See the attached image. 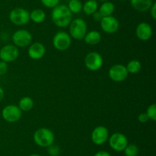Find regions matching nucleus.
<instances>
[{"label": "nucleus", "mask_w": 156, "mask_h": 156, "mask_svg": "<svg viewBox=\"0 0 156 156\" xmlns=\"http://www.w3.org/2000/svg\"><path fill=\"white\" fill-rule=\"evenodd\" d=\"M53 22L59 28H65L69 25L73 19V14L65 5H58L53 9L51 12Z\"/></svg>", "instance_id": "obj_1"}, {"label": "nucleus", "mask_w": 156, "mask_h": 156, "mask_svg": "<svg viewBox=\"0 0 156 156\" xmlns=\"http://www.w3.org/2000/svg\"><path fill=\"white\" fill-rule=\"evenodd\" d=\"M55 140V136L50 128L42 127L35 131L34 134V141L40 147L48 148L53 145Z\"/></svg>", "instance_id": "obj_2"}, {"label": "nucleus", "mask_w": 156, "mask_h": 156, "mask_svg": "<svg viewBox=\"0 0 156 156\" xmlns=\"http://www.w3.org/2000/svg\"><path fill=\"white\" fill-rule=\"evenodd\" d=\"M87 23L82 18H76L72 20L69 24L70 37L76 40H83L87 33Z\"/></svg>", "instance_id": "obj_3"}, {"label": "nucleus", "mask_w": 156, "mask_h": 156, "mask_svg": "<svg viewBox=\"0 0 156 156\" xmlns=\"http://www.w3.org/2000/svg\"><path fill=\"white\" fill-rule=\"evenodd\" d=\"M9 19L16 25H24L30 21V12L23 8H15L9 13Z\"/></svg>", "instance_id": "obj_4"}, {"label": "nucleus", "mask_w": 156, "mask_h": 156, "mask_svg": "<svg viewBox=\"0 0 156 156\" xmlns=\"http://www.w3.org/2000/svg\"><path fill=\"white\" fill-rule=\"evenodd\" d=\"M12 41L17 47H25L30 45L32 41V35L25 29H19L12 35Z\"/></svg>", "instance_id": "obj_5"}, {"label": "nucleus", "mask_w": 156, "mask_h": 156, "mask_svg": "<svg viewBox=\"0 0 156 156\" xmlns=\"http://www.w3.org/2000/svg\"><path fill=\"white\" fill-rule=\"evenodd\" d=\"M71 44V37L67 32H58L53 36V44L56 50L63 51L69 48Z\"/></svg>", "instance_id": "obj_6"}, {"label": "nucleus", "mask_w": 156, "mask_h": 156, "mask_svg": "<svg viewBox=\"0 0 156 156\" xmlns=\"http://www.w3.org/2000/svg\"><path fill=\"white\" fill-rule=\"evenodd\" d=\"M22 116V111L16 105H8L2 111V116L7 122L14 123L19 120Z\"/></svg>", "instance_id": "obj_7"}, {"label": "nucleus", "mask_w": 156, "mask_h": 156, "mask_svg": "<svg viewBox=\"0 0 156 156\" xmlns=\"http://www.w3.org/2000/svg\"><path fill=\"white\" fill-rule=\"evenodd\" d=\"M109 145L113 150L116 151H123L128 145V139L124 134L115 132L108 138Z\"/></svg>", "instance_id": "obj_8"}, {"label": "nucleus", "mask_w": 156, "mask_h": 156, "mask_svg": "<svg viewBox=\"0 0 156 156\" xmlns=\"http://www.w3.org/2000/svg\"><path fill=\"white\" fill-rule=\"evenodd\" d=\"M103 62V58L101 55L95 51L89 52L85 58V67L91 71H96L101 68Z\"/></svg>", "instance_id": "obj_9"}, {"label": "nucleus", "mask_w": 156, "mask_h": 156, "mask_svg": "<svg viewBox=\"0 0 156 156\" xmlns=\"http://www.w3.org/2000/svg\"><path fill=\"white\" fill-rule=\"evenodd\" d=\"M19 55V50L14 44H6L0 49V58L6 63L13 62Z\"/></svg>", "instance_id": "obj_10"}, {"label": "nucleus", "mask_w": 156, "mask_h": 156, "mask_svg": "<svg viewBox=\"0 0 156 156\" xmlns=\"http://www.w3.org/2000/svg\"><path fill=\"white\" fill-rule=\"evenodd\" d=\"M128 71L126 66L123 64H114L108 71V75L111 80L114 82H122L125 80L128 76Z\"/></svg>", "instance_id": "obj_11"}, {"label": "nucleus", "mask_w": 156, "mask_h": 156, "mask_svg": "<svg viewBox=\"0 0 156 156\" xmlns=\"http://www.w3.org/2000/svg\"><path fill=\"white\" fill-rule=\"evenodd\" d=\"M109 138V131L104 125H98L93 129L91 132V141L97 145L105 144Z\"/></svg>", "instance_id": "obj_12"}, {"label": "nucleus", "mask_w": 156, "mask_h": 156, "mask_svg": "<svg viewBox=\"0 0 156 156\" xmlns=\"http://www.w3.org/2000/svg\"><path fill=\"white\" fill-rule=\"evenodd\" d=\"M119 27H120L119 21L112 15L103 17L101 20V28L105 33H115L116 32L118 31Z\"/></svg>", "instance_id": "obj_13"}, {"label": "nucleus", "mask_w": 156, "mask_h": 156, "mask_svg": "<svg viewBox=\"0 0 156 156\" xmlns=\"http://www.w3.org/2000/svg\"><path fill=\"white\" fill-rule=\"evenodd\" d=\"M152 26L147 22H141L137 25L136 35L140 40L143 41H148L152 35Z\"/></svg>", "instance_id": "obj_14"}, {"label": "nucleus", "mask_w": 156, "mask_h": 156, "mask_svg": "<svg viewBox=\"0 0 156 156\" xmlns=\"http://www.w3.org/2000/svg\"><path fill=\"white\" fill-rule=\"evenodd\" d=\"M27 54L31 59L40 60L45 55L46 47L42 43L34 42L28 47Z\"/></svg>", "instance_id": "obj_15"}, {"label": "nucleus", "mask_w": 156, "mask_h": 156, "mask_svg": "<svg viewBox=\"0 0 156 156\" xmlns=\"http://www.w3.org/2000/svg\"><path fill=\"white\" fill-rule=\"evenodd\" d=\"M153 3V0H130V4L133 8L140 12L149 11Z\"/></svg>", "instance_id": "obj_16"}, {"label": "nucleus", "mask_w": 156, "mask_h": 156, "mask_svg": "<svg viewBox=\"0 0 156 156\" xmlns=\"http://www.w3.org/2000/svg\"><path fill=\"white\" fill-rule=\"evenodd\" d=\"M84 41L89 45H96L101 41V35L98 31H90L87 32L84 38Z\"/></svg>", "instance_id": "obj_17"}, {"label": "nucleus", "mask_w": 156, "mask_h": 156, "mask_svg": "<svg viewBox=\"0 0 156 156\" xmlns=\"http://www.w3.org/2000/svg\"><path fill=\"white\" fill-rule=\"evenodd\" d=\"M115 10V6L113 2L109 1L104 2L101 4V6L99 7V11L100 14L102 17L111 16L114 13Z\"/></svg>", "instance_id": "obj_18"}, {"label": "nucleus", "mask_w": 156, "mask_h": 156, "mask_svg": "<svg viewBox=\"0 0 156 156\" xmlns=\"http://www.w3.org/2000/svg\"><path fill=\"white\" fill-rule=\"evenodd\" d=\"M98 9V3L96 0H87L82 5V10L87 15H92Z\"/></svg>", "instance_id": "obj_19"}, {"label": "nucleus", "mask_w": 156, "mask_h": 156, "mask_svg": "<svg viewBox=\"0 0 156 156\" xmlns=\"http://www.w3.org/2000/svg\"><path fill=\"white\" fill-rule=\"evenodd\" d=\"M34 105V102L32 98L30 96H24L19 100L18 106L22 112H28L33 109Z\"/></svg>", "instance_id": "obj_20"}, {"label": "nucleus", "mask_w": 156, "mask_h": 156, "mask_svg": "<svg viewBox=\"0 0 156 156\" xmlns=\"http://www.w3.org/2000/svg\"><path fill=\"white\" fill-rule=\"evenodd\" d=\"M46 18V14L44 10L40 9H34L30 13V19L37 24H41L44 21Z\"/></svg>", "instance_id": "obj_21"}, {"label": "nucleus", "mask_w": 156, "mask_h": 156, "mask_svg": "<svg viewBox=\"0 0 156 156\" xmlns=\"http://www.w3.org/2000/svg\"><path fill=\"white\" fill-rule=\"evenodd\" d=\"M126 68L127 70L128 73L136 74L141 70L142 64L138 60H131L130 61L128 62L127 65L126 66Z\"/></svg>", "instance_id": "obj_22"}, {"label": "nucleus", "mask_w": 156, "mask_h": 156, "mask_svg": "<svg viewBox=\"0 0 156 156\" xmlns=\"http://www.w3.org/2000/svg\"><path fill=\"white\" fill-rule=\"evenodd\" d=\"M67 7L72 14H78L82 10V3L80 0H70Z\"/></svg>", "instance_id": "obj_23"}, {"label": "nucleus", "mask_w": 156, "mask_h": 156, "mask_svg": "<svg viewBox=\"0 0 156 156\" xmlns=\"http://www.w3.org/2000/svg\"><path fill=\"white\" fill-rule=\"evenodd\" d=\"M123 151L126 156H137L139 154V148L135 144H128Z\"/></svg>", "instance_id": "obj_24"}, {"label": "nucleus", "mask_w": 156, "mask_h": 156, "mask_svg": "<svg viewBox=\"0 0 156 156\" xmlns=\"http://www.w3.org/2000/svg\"><path fill=\"white\" fill-rule=\"evenodd\" d=\"M146 114L149 119L152 121L156 120V105L155 103H152L149 106L146 110Z\"/></svg>", "instance_id": "obj_25"}, {"label": "nucleus", "mask_w": 156, "mask_h": 156, "mask_svg": "<svg viewBox=\"0 0 156 156\" xmlns=\"http://www.w3.org/2000/svg\"><path fill=\"white\" fill-rule=\"evenodd\" d=\"M41 1L45 7L49 8V9H53L59 5L60 0H41Z\"/></svg>", "instance_id": "obj_26"}, {"label": "nucleus", "mask_w": 156, "mask_h": 156, "mask_svg": "<svg viewBox=\"0 0 156 156\" xmlns=\"http://www.w3.org/2000/svg\"><path fill=\"white\" fill-rule=\"evenodd\" d=\"M48 153L50 156H57L60 153V148L53 144L48 147Z\"/></svg>", "instance_id": "obj_27"}, {"label": "nucleus", "mask_w": 156, "mask_h": 156, "mask_svg": "<svg viewBox=\"0 0 156 156\" xmlns=\"http://www.w3.org/2000/svg\"><path fill=\"white\" fill-rule=\"evenodd\" d=\"M8 71V64L5 61H0V76L4 75Z\"/></svg>", "instance_id": "obj_28"}, {"label": "nucleus", "mask_w": 156, "mask_h": 156, "mask_svg": "<svg viewBox=\"0 0 156 156\" xmlns=\"http://www.w3.org/2000/svg\"><path fill=\"white\" fill-rule=\"evenodd\" d=\"M149 117H148L147 114L146 113H142L138 116V120L141 123H146V122L149 121Z\"/></svg>", "instance_id": "obj_29"}, {"label": "nucleus", "mask_w": 156, "mask_h": 156, "mask_svg": "<svg viewBox=\"0 0 156 156\" xmlns=\"http://www.w3.org/2000/svg\"><path fill=\"white\" fill-rule=\"evenodd\" d=\"M150 15L152 17V18L153 19H156V3L154 2L153 4H152V7L150 8Z\"/></svg>", "instance_id": "obj_30"}, {"label": "nucleus", "mask_w": 156, "mask_h": 156, "mask_svg": "<svg viewBox=\"0 0 156 156\" xmlns=\"http://www.w3.org/2000/svg\"><path fill=\"white\" fill-rule=\"evenodd\" d=\"M92 18H93V19L94 20V21H101V18H103V17L101 16V15L100 14V12H98V11H97V12H95L92 15Z\"/></svg>", "instance_id": "obj_31"}, {"label": "nucleus", "mask_w": 156, "mask_h": 156, "mask_svg": "<svg viewBox=\"0 0 156 156\" xmlns=\"http://www.w3.org/2000/svg\"><path fill=\"white\" fill-rule=\"evenodd\" d=\"M94 156H111L109 152L106 151H99L94 154Z\"/></svg>", "instance_id": "obj_32"}, {"label": "nucleus", "mask_w": 156, "mask_h": 156, "mask_svg": "<svg viewBox=\"0 0 156 156\" xmlns=\"http://www.w3.org/2000/svg\"><path fill=\"white\" fill-rule=\"evenodd\" d=\"M4 96H5L4 90H3V89L1 87H0V102H1V101L3 99V98H4Z\"/></svg>", "instance_id": "obj_33"}, {"label": "nucleus", "mask_w": 156, "mask_h": 156, "mask_svg": "<svg viewBox=\"0 0 156 156\" xmlns=\"http://www.w3.org/2000/svg\"><path fill=\"white\" fill-rule=\"evenodd\" d=\"M29 156H41V155H40V154H30V155H29Z\"/></svg>", "instance_id": "obj_34"}, {"label": "nucleus", "mask_w": 156, "mask_h": 156, "mask_svg": "<svg viewBox=\"0 0 156 156\" xmlns=\"http://www.w3.org/2000/svg\"><path fill=\"white\" fill-rule=\"evenodd\" d=\"M99 1H101V2H107V1H109V0H99Z\"/></svg>", "instance_id": "obj_35"}]
</instances>
